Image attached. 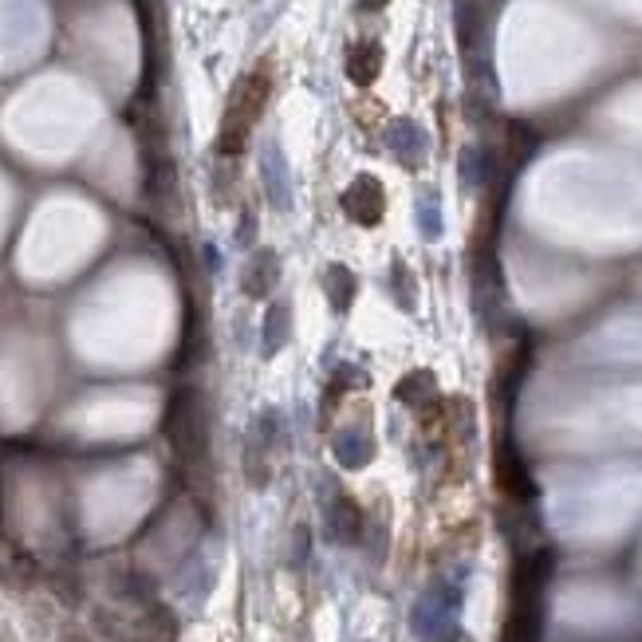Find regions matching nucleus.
Here are the masks:
<instances>
[{
	"label": "nucleus",
	"instance_id": "nucleus-18",
	"mask_svg": "<svg viewBox=\"0 0 642 642\" xmlns=\"http://www.w3.org/2000/svg\"><path fill=\"white\" fill-rule=\"evenodd\" d=\"M253 237H257V217L245 209V217L237 225V245H253Z\"/></svg>",
	"mask_w": 642,
	"mask_h": 642
},
{
	"label": "nucleus",
	"instance_id": "nucleus-13",
	"mask_svg": "<svg viewBox=\"0 0 642 642\" xmlns=\"http://www.w3.org/2000/svg\"><path fill=\"white\" fill-rule=\"evenodd\" d=\"M497 481H501V489H505L509 497H516V501H528V497L536 493L524 461H520L513 450H501V457H497Z\"/></svg>",
	"mask_w": 642,
	"mask_h": 642
},
{
	"label": "nucleus",
	"instance_id": "nucleus-2",
	"mask_svg": "<svg viewBox=\"0 0 642 642\" xmlns=\"http://www.w3.org/2000/svg\"><path fill=\"white\" fill-rule=\"evenodd\" d=\"M268 91H272V71H268V64H260L253 75L241 79V87L233 91L229 111H225V119H221L217 154L233 158V154L245 150V138H249V130H253V123H257L260 111H264V103H268Z\"/></svg>",
	"mask_w": 642,
	"mask_h": 642
},
{
	"label": "nucleus",
	"instance_id": "nucleus-5",
	"mask_svg": "<svg viewBox=\"0 0 642 642\" xmlns=\"http://www.w3.org/2000/svg\"><path fill=\"white\" fill-rule=\"evenodd\" d=\"M386 146H390V154H394V162H398V166L418 170V166L426 162L430 138H426V130L418 127L414 119H394V123L386 127Z\"/></svg>",
	"mask_w": 642,
	"mask_h": 642
},
{
	"label": "nucleus",
	"instance_id": "nucleus-4",
	"mask_svg": "<svg viewBox=\"0 0 642 642\" xmlns=\"http://www.w3.org/2000/svg\"><path fill=\"white\" fill-rule=\"evenodd\" d=\"M260 186H264V197L276 213L292 209V170H288V158H284L276 138H268L260 146Z\"/></svg>",
	"mask_w": 642,
	"mask_h": 642
},
{
	"label": "nucleus",
	"instance_id": "nucleus-14",
	"mask_svg": "<svg viewBox=\"0 0 642 642\" xmlns=\"http://www.w3.org/2000/svg\"><path fill=\"white\" fill-rule=\"evenodd\" d=\"M245 481L253 489H264L272 481V446L257 430H249V438H245Z\"/></svg>",
	"mask_w": 642,
	"mask_h": 642
},
{
	"label": "nucleus",
	"instance_id": "nucleus-20",
	"mask_svg": "<svg viewBox=\"0 0 642 642\" xmlns=\"http://www.w3.org/2000/svg\"><path fill=\"white\" fill-rule=\"evenodd\" d=\"M386 0H363V8H383Z\"/></svg>",
	"mask_w": 642,
	"mask_h": 642
},
{
	"label": "nucleus",
	"instance_id": "nucleus-9",
	"mask_svg": "<svg viewBox=\"0 0 642 642\" xmlns=\"http://www.w3.org/2000/svg\"><path fill=\"white\" fill-rule=\"evenodd\" d=\"M394 402L406 410H426L430 402H438V379L430 367H414L394 383Z\"/></svg>",
	"mask_w": 642,
	"mask_h": 642
},
{
	"label": "nucleus",
	"instance_id": "nucleus-8",
	"mask_svg": "<svg viewBox=\"0 0 642 642\" xmlns=\"http://www.w3.org/2000/svg\"><path fill=\"white\" fill-rule=\"evenodd\" d=\"M292 339V304L272 300L264 320H260V359H276Z\"/></svg>",
	"mask_w": 642,
	"mask_h": 642
},
{
	"label": "nucleus",
	"instance_id": "nucleus-1",
	"mask_svg": "<svg viewBox=\"0 0 642 642\" xmlns=\"http://www.w3.org/2000/svg\"><path fill=\"white\" fill-rule=\"evenodd\" d=\"M166 442L186 465H201L209 457V418H205V402L197 386H178L166 402V418H162Z\"/></svg>",
	"mask_w": 642,
	"mask_h": 642
},
{
	"label": "nucleus",
	"instance_id": "nucleus-15",
	"mask_svg": "<svg viewBox=\"0 0 642 642\" xmlns=\"http://www.w3.org/2000/svg\"><path fill=\"white\" fill-rule=\"evenodd\" d=\"M414 221H418V233H422L426 241H442V233H446V221H442V197H438V190L418 193Z\"/></svg>",
	"mask_w": 642,
	"mask_h": 642
},
{
	"label": "nucleus",
	"instance_id": "nucleus-6",
	"mask_svg": "<svg viewBox=\"0 0 642 642\" xmlns=\"http://www.w3.org/2000/svg\"><path fill=\"white\" fill-rule=\"evenodd\" d=\"M327 532H331V540H339V544H359V540H363V532H367V513L359 509L355 497L335 493V501L327 505Z\"/></svg>",
	"mask_w": 642,
	"mask_h": 642
},
{
	"label": "nucleus",
	"instance_id": "nucleus-16",
	"mask_svg": "<svg viewBox=\"0 0 642 642\" xmlns=\"http://www.w3.org/2000/svg\"><path fill=\"white\" fill-rule=\"evenodd\" d=\"M390 292H394V300H398V308L406 316L418 312V284H414V272L402 257L390 260Z\"/></svg>",
	"mask_w": 642,
	"mask_h": 642
},
{
	"label": "nucleus",
	"instance_id": "nucleus-19",
	"mask_svg": "<svg viewBox=\"0 0 642 642\" xmlns=\"http://www.w3.org/2000/svg\"><path fill=\"white\" fill-rule=\"evenodd\" d=\"M300 560H308V528L304 524L296 528V540H292V564H300Z\"/></svg>",
	"mask_w": 642,
	"mask_h": 642
},
{
	"label": "nucleus",
	"instance_id": "nucleus-3",
	"mask_svg": "<svg viewBox=\"0 0 642 642\" xmlns=\"http://www.w3.org/2000/svg\"><path fill=\"white\" fill-rule=\"evenodd\" d=\"M339 205H343V213L355 221V225H363V229H371V225H379L386 213V190L383 182L375 178V174H359L343 197H339Z\"/></svg>",
	"mask_w": 642,
	"mask_h": 642
},
{
	"label": "nucleus",
	"instance_id": "nucleus-7",
	"mask_svg": "<svg viewBox=\"0 0 642 642\" xmlns=\"http://www.w3.org/2000/svg\"><path fill=\"white\" fill-rule=\"evenodd\" d=\"M276 280H280V257H276V249H257L249 264H245V272H241V292L249 296V300H268L272 296V288H276Z\"/></svg>",
	"mask_w": 642,
	"mask_h": 642
},
{
	"label": "nucleus",
	"instance_id": "nucleus-11",
	"mask_svg": "<svg viewBox=\"0 0 642 642\" xmlns=\"http://www.w3.org/2000/svg\"><path fill=\"white\" fill-rule=\"evenodd\" d=\"M331 453H335L339 465L363 469V465H371V457H375V438H371L367 430H359V426H347V430H339V434L331 438Z\"/></svg>",
	"mask_w": 642,
	"mask_h": 642
},
{
	"label": "nucleus",
	"instance_id": "nucleus-10",
	"mask_svg": "<svg viewBox=\"0 0 642 642\" xmlns=\"http://www.w3.org/2000/svg\"><path fill=\"white\" fill-rule=\"evenodd\" d=\"M383 44L379 40H359V44H351V52H347V79L355 83V87H371L379 75H383Z\"/></svg>",
	"mask_w": 642,
	"mask_h": 642
},
{
	"label": "nucleus",
	"instance_id": "nucleus-12",
	"mask_svg": "<svg viewBox=\"0 0 642 642\" xmlns=\"http://www.w3.org/2000/svg\"><path fill=\"white\" fill-rule=\"evenodd\" d=\"M355 292H359V284H355V272H351L347 264H327V268H323V296H327V304H331L339 316L351 312Z\"/></svg>",
	"mask_w": 642,
	"mask_h": 642
},
{
	"label": "nucleus",
	"instance_id": "nucleus-17",
	"mask_svg": "<svg viewBox=\"0 0 642 642\" xmlns=\"http://www.w3.org/2000/svg\"><path fill=\"white\" fill-rule=\"evenodd\" d=\"M457 174H461L465 190H477V186L489 178V154H485V146H465L461 158H457Z\"/></svg>",
	"mask_w": 642,
	"mask_h": 642
}]
</instances>
